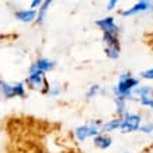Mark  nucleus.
<instances>
[{"label": "nucleus", "instance_id": "15", "mask_svg": "<svg viewBox=\"0 0 153 153\" xmlns=\"http://www.w3.org/2000/svg\"><path fill=\"white\" fill-rule=\"evenodd\" d=\"M143 79H148V80H153V69H148L145 70V72H142V74H140Z\"/></svg>", "mask_w": 153, "mask_h": 153}, {"label": "nucleus", "instance_id": "8", "mask_svg": "<svg viewBox=\"0 0 153 153\" xmlns=\"http://www.w3.org/2000/svg\"><path fill=\"white\" fill-rule=\"evenodd\" d=\"M134 94L139 97V101L142 105L153 108V87L150 86H140L135 88Z\"/></svg>", "mask_w": 153, "mask_h": 153}, {"label": "nucleus", "instance_id": "9", "mask_svg": "<svg viewBox=\"0 0 153 153\" xmlns=\"http://www.w3.org/2000/svg\"><path fill=\"white\" fill-rule=\"evenodd\" d=\"M153 7V4L150 1H139V3H136L134 7H131V9L125 10V11H122V16L126 17V16H134V14H138V13H143V11H148Z\"/></svg>", "mask_w": 153, "mask_h": 153}, {"label": "nucleus", "instance_id": "6", "mask_svg": "<svg viewBox=\"0 0 153 153\" xmlns=\"http://www.w3.org/2000/svg\"><path fill=\"white\" fill-rule=\"evenodd\" d=\"M140 117L138 114H132V112H125L124 120H122V125H121V131L124 134H129V132H135L140 128Z\"/></svg>", "mask_w": 153, "mask_h": 153}, {"label": "nucleus", "instance_id": "20", "mask_svg": "<svg viewBox=\"0 0 153 153\" xmlns=\"http://www.w3.org/2000/svg\"><path fill=\"white\" fill-rule=\"evenodd\" d=\"M41 6H42L41 1H33V3H31V9L34 10V7H41Z\"/></svg>", "mask_w": 153, "mask_h": 153}, {"label": "nucleus", "instance_id": "16", "mask_svg": "<svg viewBox=\"0 0 153 153\" xmlns=\"http://www.w3.org/2000/svg\"><path fill=\"white\" fill-rule=\"evenodd\" d=\"M139 129L142 131V132H145V134H150L153 131V124H148V125H143V126L140 125Z\"/></svg>", "mask_w": 153, "mask_h": 153}, {"label": "nucleus", "instance_id": "11", "mask_svg": "<svg viewBox=\"0 0 153 153\" xmlns=\"http://www.w3.org/2000/svg\"><path fill=\"white\" fill-rule=\"evenodd\" d=\"M112 140L110 136H107L105 134H100L98 136H96L94 138V145L97 146V148L100 149H108L110 146H111Z\"/></svg>", "mask_w": 153, "mask_h": 153}, {"label": "nucleus", "instance_id": "12", "mask_svg": "<svg viewBox=\"0 0 153 153\" xmlns=\"http://www.w3.org/2000/svg\"><path fill=\"white\" fill-rule=\"evenodd\" d=\"M53 68V63H52L51 60L48 59H38L37 63H34L30 69H34V70H41V72H48V70H51Z\"/></svg>", "mask_w": 153, "mask_h": 153}, {"label": "nucleus", "instance_id": "13", "mask_svg": "<svg viewBox=\"0 0 153 153\" xmlns=\"http://www.w3.org/2000/svg\"><path fill=\"white\" fill-rule=\"evenodd\" d=\"M121 125H122V120L118 118V120H112V121H108L107 124H102L101 126V132H111V131H115L120 128L121 129Z\"/></svg>", "mask_w": 153, "mask_h": 153}, {"label": "nucleus", "instance_id": "19", "mask_svg": "<svg viewBox=\"0 0 153 153\" xmlns=\"http://www.w3.org/2000/svg\"><path fill=\"white\" fill-rule=\"evenodd\" d=\"M148 42H149V45H150V48L153 49V31L149 34V41Z\"/></svg>", "mask_w": 153, "mask_h": 153}, {"label": "nucleus", "instance_id": "5", "mask_svg": "<svg viewBox=\"0 0 153 153\" xmlns=\"http://www.w3.org/2000/svg\"><path fill=\"white\" fill-rule=\"evenodd\" d=\"M102 41H104V52L110 59H117L120 58V52H121V47H120V39L118 37L114 35H102Z\"/></svg>", "mask_w": 153, "mask_h": 153}, {"label": "nucleus", "instance_id": "10", "mask_svg": "<svg viewBox=\"0 0 153 153\" xmlns=\"http://www.w3.org/2000/svg\"><path fill=\"white\" fill-rule=\"evenodd\" d=\"M37 11L33 9L30 10H20V11H16V19H19L20 21L23 23H31L35 17H37Z\"/></svg>", "mask_w": 153, "mask_h": 153}, {"label": "nucleus", "instance_id": "18", "mask_svg": "<svg viewBox=\"0 0 153 153\" xmlns=\"http://www.w3.org/2000/svg\"><path fill=\"white\" fill-rule=\"evenodd\" d=\"M117 6V1L115 0H111V1H108V3H107V9L108 10H114V7H115Z\"/></svg>", "mask_w": 153, "mask_h": 153}, {"label": "nucleus", "instance_id": "1", "mask_svg": "<svg viewBox=\"0 0 153 153\" xmlns=\"http://www.w3.org/2000/svg\"><path fill=\"white\" fill-rule=\"evenodd\" d=\"M138 86H139V79L134 77L131 73L121 74L120 80H118V84L114 88L117 98H121V100L131 98L135 91V88L138 87Z\"/></svg>", "mask_w": 153, "mask_h": 153}, {"label": "nucleus", "instance_id": "14", "mask_svg": "<svg viewBox=\"0 0 153 153\" xmlns=\"http://www.w3.org/2000/svg\"><path fill=\"white\" fill-rule=\"evenodd\" d=\"M49 6H51V1H44V3H42V6L39 7V11H38V14H37V23H42V21H44V17H45Z\"/></svg>", "mask_w": 153, "mask_h": 153}, {"label": "nucleus", "instance_id": "17", "mask_svg": "<svg viewBox=\"0 0 153 153\" xmlns=\"http://www.w3.org/2000/svg\"><path fill=\"white\" fill-rule=\"evenodd\" d=\"M97 91H98V86H93V87H91V90L87 93V97H93L94 94H97Z\"/></svg>", "mask_w": 153, "mask_h": 153}, {"label": "nucleus", "instance_id": "4", "mask_svg": "<svg viewBox=\"0 0 153 153\" xmlns=\"http://www.w3.org/2000/svg\"><path fill=\"white\" fill-rule=\"evenodd\" d=\"M0 93L3 94L6 98H13V97H24L25 96V87L23 83H4L0 82Z\"/></svg>", "mask_w": 153, "mask_h": 153}, {"label": "nucleus", "instance_id": "2", "mask_svg": "<svg viewBox=\"0 0 153 153\" xmlns=\"http://www.w3.org/2000/svg\"><path fill=\"white\" fill-rule=\"evenodd\" d=\"M101 126L102 124L100 121L97 122H93V124H87V125H82L79 128H76L74 131V135H76V138L80 140V142H83V140L88 139V138H91V136H98V135L101 134Z\"/></svg>", "mask_w": 153, "mask_h": 153}, {"label": "nucleus", "instance_id": "3", "mask_svg": "<svg viewBox=\"0 0 153 153\" xmlns=\"http://www.w3.org/2000/svg\"><path fill=\"white\" fill-rule=\"evenodd\" d=\"M27 84L30 87L37 88V90H39V88L44 90V91L49 90V84H48L47 79H45V73L41 72V70L30 69V76L27 79Z\"/></svg>", "mask_w": 153, "mask_h": 153}, {"label": "nucleus", "instance_id": "7", "mask_svg": "<svg viewBox=\"0 0 153 153\" xmlns=\"http://www.w3.org/2000/svg\"><path fill=\"white\" fill-rule=\"evenodd\" d=\"M97 27H100V30L102 31V35H114V37H118L120 34V30H118V25L115 24L112 17H105V19L97 20L96 21Z\"/></svg>", "mask_w": 153, "mask_h": 153}]
</instances>
